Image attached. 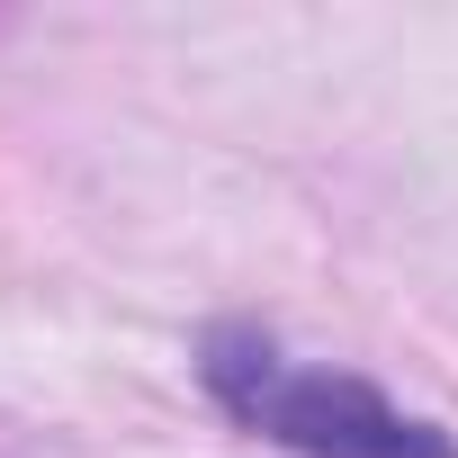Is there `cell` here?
Returning <instances> with one entry per match:
<instances>
[{"label":"cell","mask_w":458,"mask_h":458,"mask_svg":"<svg viewBox=\"0 0 458 458\" xmlns=\"http://www.w3.org/2000/svg\"><path fill=\"white\" fill-rule=\"evenodd\" d=\"M0 458H10V449H0Z\"/></svg>","instance_id":"7a4b0ae2"},{"label":"cell","mask_w":458,"mask_h":458,"mask_svg":"<svg viewBox=\"0 0 458 458\" xmlns=\"http://www.w3.org/2000/svg\"><path fill=\"white\" fill-rule=\"evenodd\" d=\"M207 395L288 458H458V440L351 369H315L252 324H216L198 351Z\"/></svg>","instance_id":"6da1fadb"}]
</instances>
